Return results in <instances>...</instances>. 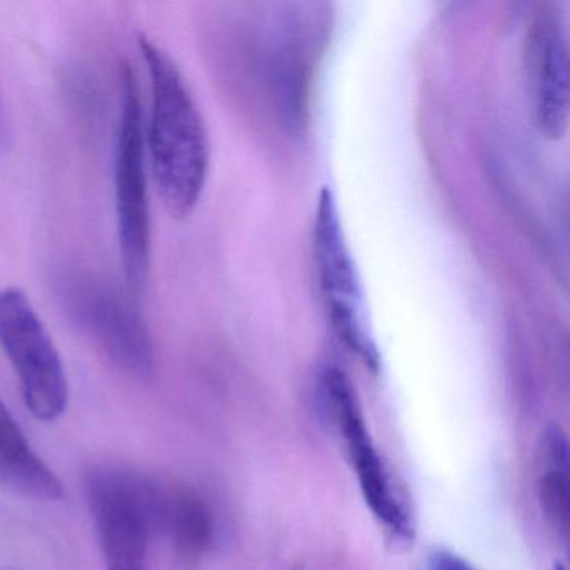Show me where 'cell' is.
<instances>
[{
	"instance_id": "obj_1",
	"label": "cell",
	"mask_w": 570,
	"mask_h": 570,
	"mask_svg": "<svg viewBox=\"0 0 570 570\" xmlns=\"http://www.w3.org/2000/svg\"><path fill=\"white\" fill-rule=\"evenodd\" d=\"M139 48L151 78L145 142L153 181L171 216L186 218L198 206L208 179L205 119L171 56L148 36H139Z\"/></svg>"
},
{
	"instance_id": "obj_2",
	"label": "cell",
	"mask_w": 570,
	"mask_h": 570,
	"mask_svg": "<svg viewBox=\"0 0 570 570\" xmlns=\"http://www.w3.org/2000/svg\"><path fill=\"white\" fill-rule=\"evenodd\" d=\"M115 199L119 253L126 285L141 292L151 265V208L148 156L138 79L131 66L119 76V116L115 142Z\"/></svg>"
},
{
	"instance_id": "obj_3",
	"label": "cell",
	"mask_w": 570,
	"mask_h": 570,
	"mask_svg": "<svg viewBox=\"0 0 570 570\" xmlns=\"http://www.w3.org/2000/svg\"><path fill=\"white\" fill-rule=\"evenodd\" d=\"M159 480L125 466H98L86 476L89 512L106 570H153Z\"/></svg>"
},
{
	"instance_id": "obj_4",
	"label": "cell",
	"mask_w": 570,
	"mask_h": 570,
	"mask_svg": "<svg viewBox=\"0 0 570 570\" xmlns=\"http://www.w3.org/2000/svg\"><path fill=\"white\" fill-rule=\"evenodd\" d=\"M318 392L326 413L345 442L346 455L370 512L393 542H412L415 537L412 510L376 449L352 380L336 366H328L320 373Z\"/></svg>"
},
{
	"instance_id": "obj_5",
	"label": "cell",
	"mask_w": 570,
	"mask_h": 570,
	"mask_svg": "<svg viewBox=\"0 0 570 570\" xmlns=\"http://www.w3.org/2000/svg\"><path fill=\"white\" fill-rule=\"evenodd\" d=\"M313 256L323 305L333 330L350 352L370 370L379 372L380 352L365 289L346 243L338 205L330 189H323L316 206Z\"/></svg>"
},
{
	"instance_id": "obj_6",
	"label": "cell",
	"mask_w": 570,
	"mask_h": 570,
	"mask_svg": "<svg viewBox=\"0 0 570 570\" xmlns=\"http://www.w3.org/2000/svg\"><path fill=\"white\" fill-rule=\"evenodd\" d=\"M58 298L76 328L129 375L146 379L155 368V343L141 313L115 286L89 273H68Z\"/></svg>"
},
{
	"instance_id": "obj_7",
	"label": "cell",
	"mask_w": 570,
	"mask_h": 570,
	"mask_svg": "<svg viewBox=\"0 0 570 570\" xmlns=\"http://www.w3.org/2000/svg\"><path fill=\"white\" fill-rule=\"evenodd\" d=\"M0 348L14 368L29 412L41 422L58 420L69 400L65 363L31 299L19 288L0 289Z\"/></svg>"
},
{
	"instance_id": "obj_8",
	"label": "cell",
	"mask_w": 570,
	"mask_h": 570,
	"mask_svg": "<svg viewBox=\"0 0 570 570\" xmlns=\"http://www.w3.org/2000/svg\"><path fill=\"white\" fill-rule=\"evenodd\" d=\"M523 71L530 111L540 135L560 139L569 126V36L556 6H540L525 35Z\"/></svg>"
},
{
	"instance_id": "obj_9",
	"label": "cell",
	"mask_w": 570,
	"mask_h": 570,
	"mask_svg": "<svg viewBox=\"0 0 570 570\" xmlns=\"http://www.w3.org/2000/svg\"><path fill=\"white\" fill-rule=\"evenodd\" d=\"M0 489L38 500L58 502L65 485L32 449L19 423L0 400Z\"/></svg>"
},
{
	"instance_id": "obj_10",
	"label": "cell",
	"mask_w": 570,
	"mask_h": 570,
	"mask_svg": "<svg viewBox=\"0 0 570 570\" xmlns=\"http://www.w3.org/2000/svg\"><path fill=\"white\" fill-rule=\"evenodd\" d=\"M156 537H165L186 559L208 552L215 540V519L208 503L188 487L163 482Z\"/></svg>"
},
{
	"instance_id": "obj_11",
	"label": "cell",
	"mask_w": 570,
	"mask_h": 570,
	"mask_svg": "<svg viewBox=\"0 0 570 570\" xmlns=\"http://www.w3.org/2000/svg\"><path fill=\"white\" fill-rule=\"evenodd\" d=\"M569 440L559 425H550L537 446V495L550 525L569 532Z\"/></svg>"
},
{
	"instance_id": "obj_12",
	"label": "cell",
	"mask_w": 570,
	"mask_h": 570,
	"mask_svg": "<svg viewBox=\"0 0 570 570\" xmlns=\"http://www.w3.org/2000/svg\"><path fill=\"white\" fill-rule=\"evenodd\" d=\"M429 570H476L470 566L463 557L450 552V550H435L430 556Z\"/></svg>"
},
{
	"instance_id": "obj_13",
	"label": "cell",
	"mask_w": 570,
	"mask_h": 570,
	"mask_svg": "<svg viewBox=\"0 0 570 570\" xmlns=\"http://www.w3.org/2000/svg\"><path fill=\"white\" fill-rule=\"evenodd\" d=\"M11 142V128H9L8 115H6L4 105L0 101V153L8 149Z\"/></svg>"
},
{
	"instance_id": "obj_14",
	"label": "cell",
	"mask_w": 570,
	"mask_h": 570,
	"mask_svg": "<svg viewBox=\"0 0 570 570\" xmlns=\"http://www.w3.org/2000/svg\"><path fill=\"white\" fill-rule=\"evenodd\" d=\"M553 570H566V567L560 566V563H557V566L553 567Z\"/></svg>"
},
{
	"instance_id": "obj_15",
	"label": "cell",
	"mask_w": 570,
	"mask_h": 570,
	"mask_svg": "<svg viewBox=\"0 0 570 570\" xmlns=\"http://www.w3.org/2000/svg\"><path fill=\"white\" fill-rule=\"evenodd\" d=\"M0 570H18V569H11V567H4V569H0Z\"/></svg>"
}]
</instances>
